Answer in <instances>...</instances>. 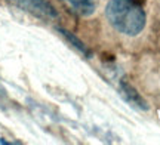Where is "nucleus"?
Returning <instances> with one entry per match:
<instances>
[{"label":"nucleus","instance_id":"nucleus-5","mask_svg":"<svg viewBox=\"0 0 160 145\" xmlns=\"http://www.w3.org/2000/svg\"><path fill=\"white\" fill-rule=\"evenodd\" d=\"M59 31H61V33H62V34L65 36V37H67V39H68L70 41H73V43H74V46L77 47V49H80V51H82L83 53H86V55H88V51H86V47L83 46V43H82V41L77 40L74 36H71V34L68 33V31H65V30H59Z\"/></svg>","mask_w":160,"mask_h":145},{"label":"nucleus","instance_id":"nucleus-4","mask_svg":"<svg viewBox=\"0 0 160 145\" xmlns=\"http://www.w3.org/2000/svg\"><path fill=\"white\" fill-rule=\"evenodd\" d=\"M80 15H92L97 9V0H65Z\"/></svg>","mask_w":160,"mask_h":145},{"label":"nucleus","instance_id":"nucleus-2","mask_svg":"<svg viewBox=\"0 0 160 145\" xmlns=\"http://www.w3.org/2000/svg\"><path fill=\"white\" fill-rule=\"evenodd\" d=\"M8 2L42 19H55L58 17L55 7L46 0H8Z\"/></svg>","mask_w":160,"mask_h":145},{"label":"nucleus","instance_id":"nucleus-1","mask_svg":"<svg viewBox=\"0 0 160 145\" xmlns=\"http://www.w3.org/2000/svg\"><path fill=\"white\" fill-rule=\"evenodd\" d=\"M110 24L126 36H137L145 27V12L137 0H110L105 7Z\"/></svg>","mask_w":160,"mask_h":145},{"label":"nucleus","instance_id":"nucleus-3","mask_svg":"<svg viewBox=\"0 0 160 145\" xmlns=\"http://www.w3.org/2000/svg\"><path fill=\"white\" fill-rule=\"evenodd\" d=\"M120 89H122V93H123V96L126 98V101H129V102H131L132 105H135V107H139V108H142V110H147L145 101L138 95V92L132 86H129L125 81H122Z\"/></svg>","mask_w":160,"mask_h":145}]
</instances>
